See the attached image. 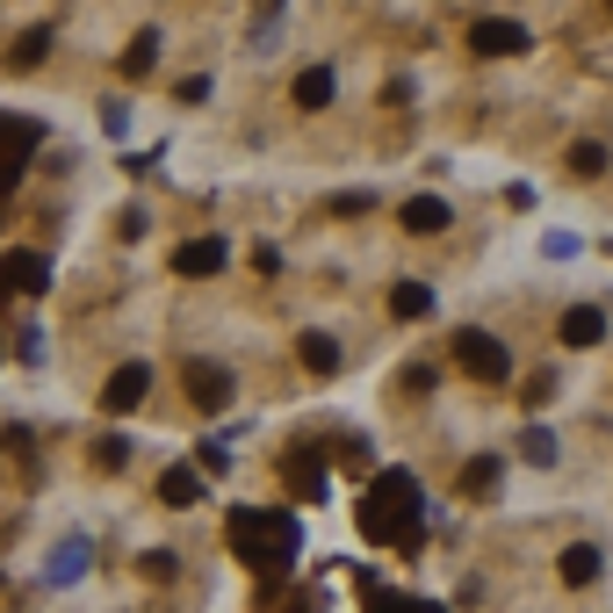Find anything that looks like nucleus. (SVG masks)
<instances>
[{
  "instance_id": "obj_1",
  "label": "nucleus",
  "mask_w": 613,
  "mask_h": 613,
  "mask_svg": "<svg viewBox=\"0 0 613 613\" xmlns=\"http://www.w3.org/2000/svg\"><path fill=\"white\" fill-rule=\"evenodd\" d=\"M361 534L368 542H390L397 556H419L426 548V519H419V484L411 469H382L361 498Z\"/></svg>"
},
{
  "instance_id": "obj_2",
  "label": "nucleus",
  "mask_w": 613,
  "mask_h": 613,
  "mask_svg": "<svg viewBox=\"0 0 613 613\" xmlns=\"http://www.w3.org/2000/svg\"><path fill=\"white\" fill-rule=\"evenodd\" d=\"M224 534H232V556L245 563V571L289 577V556H296V519H289V513H267V505H232Z\"/></svg>"
},
{
  "instance_id": "obj_3",
  "label": "nucleus",
  "mask_w": 613,
  "mask_h": 613,
  "mask_svg": "<svg viewBox=\"0 0 613 613\" xmlns=\"http://www.w3.org/2000/svg\"><path fill=\"white\" fill-rule=\"evenodd\" d=\"M455 368L463 376H477V382H505L513 376V361H505V340H490V332H455Z\"/></svg>"
},
{
  "instance_id": "obj_4",
  "label": "nucleus",
  "mask_w": 613,
  "mask_h": 613,
  "mask_svg": "<svg viewBox=\"0 0 613 613\" xmlns=\"http://www.w3.org/2000/svg\"><path fill=\"white\" fill-rule=\"evenodd\" d=\"M37 145H43V130L29 116H0V195L22 181V166L37 159Z\"/></svg>"
},
{
  "instance_id": "obj_5",
  "label": "nucleus",
  "mask_w": 613,
  "mask_h": 613,
  "mask_svg": "<svg viewBox=\"0 0 613 613\" xmlns=\"http://www.w3.org/2000/svg\"><path fill=\"white\" fill-rule=\"evenodd\" d=\"M325 455H332V448H289V455H282V484L296 490L303 505L325 498Z\"/></svg>"
},
{
  "instance_id": "obj_6",
  "label": "nucleus",
  "mask_w": 613,
  "mask_h": 613,
  "mask_svg": "<svg viewBox=\"0 0 613 613\" xmlns=\"http://www.w3.org/2000/svg\"><path fill=\"white\" fill-rule=\"evenodd\" d=\"M0 289H14V296H43L51 289V260L43 253H0Z\"/></svg>"
},
{
  "instance_id": "obj_7",
  "label": "nucleus",
  "mask_w": 613,
  "mask_h": 613,
  "mask_svg": "<svg viewBox=\"0 0 613 613\" xmlns=\"http://www.w3.org/2000/svg\"><path fill=\"white\" fill-rule=\"evenodd\" d=\"M181 382H188L195 411H224V405H232V368H217V361H188V368H181Z\"/></svg>"
},
{
  "instance_id": "obj_8",
  "label": "nucleus",
  "mask_w": 613,
  "mask_h": 613,
  "mask_svg": "<svg viewBox=\"0 0 613 613\" xmlns=\"http://www.w3.org/2000/svg\"><path fill=\"white\" fill-rule=\"evenodd\" d=\"M469 51H477V58H513V51H527V29L484 14V22H469Z\"/></svg>"
},
{
  "instance_id": "obj_9",
  "label": "nucleus",
  "mask_w": 613,
  "mask_h": 613,
  "mask_svg": "<svg viewBox=\"0 0 613 613\" xmlns=\"http://www.w3.org/2000/svg\"><path fill=\"white\" fill-rule=\"evenodd\" d=\"M166 267L188 274V282H210V274H224V239H181Z\"/></svg>"
},
{
  "instance_id": "obj_10",
  "label": "nucleus",
  "mask_w": 613,
  "mask_h": 613,
  "mask_svg": "<svg viewBox=\"0 0 613 613\" xmlns=\"http://www.w3.org/2000/svg\"><path fill=\"white\" fill-rule=\"evenodd\" d=\"M145 390H152V368L145 361H123L109 382H101V411H137L145 405Z\"/></svg>"
},
{
  "instance_id": "obj_11",
  "label": "nucleus",
  "mask_w": 613,
  "mask_h": 613,
  "mask_svg": "<svg viewBox=\"0 0 613 613\" xmlns=\"http://www.w3.org/2000/svg\"><path fill=\"white\" fill-rule=\"evenodd\" d=\"M397 224H405L411 239H434V232H448V203H440V195H411V203L397 210Z\"/></svg>"
},
{
  "instance_id": "obj_12",
  "label": "nucleus",
  "mask_w": 613,
  "mask_h": 613,
  "mask_svg": "<svg viewBox=\"0 0 613 613\" xmlns=\"http://www.w3.org/2000/svg\"><path fill=\"white\" fill-rule=\"evenodd\" d=\"M563 347H600L606 340V318L600 311H592V303H577V311H563Z\"/></svg>"
},
{
  "instance_id": "obj_13",
  "label": "nucleus",
  "mask_w": 613,
  "mask_h": 613,
  "mask_svg": "<svg viewBox=\"0 0 613 613\" xmlns=\"http://www.w3.org/2000/svg\"><path fill=\"white\" fill-rule=\"evenodd\" d=\"M296 361L311 368V376H340V340H332V332H303V340H296Z\"/></svg>"
},
{
  "instance_id": "obj_14",
  "label": "nucleus",
  "mask_w": 613,
  "mask_h": 613,
  "mask_svg": "<svg viewBox=\"0 0 613 613\" xmlns=\"http://www.w3.org/2000/svg\"><path fill=\"white\" fill-rule=\"evenodd\" d=\"M332 87H340V80H332V66H303L289 95H296V109H325V101H332Z\"/></svg>"
},
{
  "instance_id": "obj_15",
  "label": "nucleus",
  "mask_w": 613,
  "mask_h": 613,
  "mask_svg": "<svg viewBox=\"0 0 613 613\" xmlns=\"http://www.w3.org/2000/svg\"><path fill=\"white\" fill-rule=\"evenodd\" d=\"M556 571H563V585H592V577H600V548L592 542H571L556 556Z\"/></svg>"
},
{
  "instance_id": "obj_16",
  "label": "nucleus",
  "mask_w": 613,
  "mask_h": 613,
  "mask_svg": "<svg viewBox=\"0 0 613 613\" xmlns=\"http://www.w3.org/2000/svg\"><path fill=\"white\" fill-rule=\"evenodd\" d=\"M159 498H166V505H195V498H203V469H188V463L166 469V477H159Z\"/></svg>"
},
{
  "instance_id": "obj_17",
  "label": "nucleus",
  "mask_w": 613,
  "mask_h": 613,
  "mask_svg": "<svg viewBox=\"0 0 613 613\" xmlns=\"http://www.w3.org/2000/svg\"><path fill=\"white\" fill-rule=\"evenodd\" d=\"M152 58H159V29H137V37H130V51H123V72H130V80H145V72H152Z\"/></svg>"
},
{
  "instance_id": "obj_18",
  "label": "nucleus",
  "mask_w": 613,
  "mask_h": 613,
  "mask_svg": "<svg viewBox=\"0 0 613 613\" xmlns=\"http://www.w3.org/2000/svg\"><path fill=\"white\" fill-rule=\"evenodd\" d=\"M390 311L397 318H426V311H434V289H426V282H397L390 289Z\"/></svg>"
},
{
  "instance_id": "obj_19",
  "label": "nucleus",
  "mask_w": 613,
  "mask_h": 613,
  "mask_svg": "<svg viewBox=\"0 0 613 613\" xmlns=\"http://www.w3.org/2000/svg\"><path fill=\"white\" fill-rule=\"evenodd\" d=\"M571 174H577V181H600V174H606V145L577 137V145H571Z\"/></svg>"
},
{
  "instance_id": "obj_20",
  "label": "nucleus",
  "mask_w": 613,
  "mask_h": 613,
  "mask_svg": "<svg viewBox=\"0 0 613 613\" xmlns=\"http://www.w3.org/2000/svg\"><path fill=\"white\" fill-rule=\"evenodd\" d=\"M43 51H51V29H29V37H22V43L8 51V66H14V72H29V66H37Z\"/></svg>"
},
{
  "instance_id": "obj_21",
  "label": "nucleus",
  "mask_w": 613,
  "mask_h": 613,
  "mask_svg": "<svg viewBox=\"0 0 613 613\" xmlns=\"http://www.w3.org/2000/svg\"><path fill=\"white\" fill-rule=\"evenodd\" d=\"M490 484H498V455H477V463L463 469V490H469V498H484Z\"/></svg>"
},
{
  "instance_id": "obj_22",
  "label": "nucleus",
  "mask_w": 613,
  "mask_h": 613,
  "mask_svg": "<svg viewBox=\"0 0 613 613\" xmlns=\"http://www.w3.org/2000/svg\"><path fill=\"white\" fill-rule=\"evenodd\" d=\"M137 571H145L152 585H166V577L181 571V556H174V548H145V556H137Z\"/></svg>"
},
{
  "instance_id": "obj_23",
  "label": "nucleus",
  "mask_w": 613,
  "mask_h": 613,
  "mask_svg": "<svg viewBox=\"0 0 613 613\" xmlns=\"http://www.w3.org/2000/svg\"><path fill=\"white\" fill-rule=\"evenodd\" d=\"M123 463H130V440H123V434H101V440H95V469H123Z\"/></svg>"
},
{
  "instance_id": "obj_24",
  "label": "nucleus",
  "mask_w": 613,
  "mask_h": 613,
  "mask_svg": "<svg viewBox=\"0 0 613 613\" xmlns=\"http://www.w3.org/2000/svg\"><path fill=\"white\" fill-rule=\"evenodd\" d=\"M519 448H527V463H556V440H548V434H542V426H534V434H527V440H519Z\"/></svg>"
},
{
  "instance_id": "obj_25",
  "label": "nucleus",
  "mask_w": 613,
  "mask_h": 613,
  "mask_svg": "<svg viewBox=\"0 0 613 613\" xmlns=\"http://www.w3.org/2000/svg\"><path fill=\"white\" fill-rule=\"evenodd\" d=\"M519 397H527V411H542L548 397H556V376H534V382H527V390H519Z\"/></svg>"
},
{
  "instance_id": "obj_26",
  "label": "nucleus",
  "mask_w": 613,
  "mask_h": 613,
  "mask_svg": "<svg viewBox=\"0 0 613 613\" xmlns=\"http://www.w3.org/2000/svg\"><path fill=\"white\" fill-rule=\"evenodd\" d=\"M224 463H232V455H224L217 440H203V448H195V469H217V477H224Z\"/></svg>"
}]
</instances>
